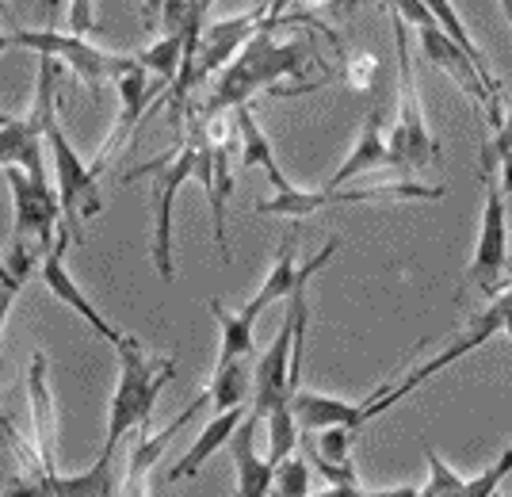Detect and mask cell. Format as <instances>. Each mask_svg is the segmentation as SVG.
<instances>
[{"label":"cell","instance_id":"cell-1","mask_svg":"<svg viewBox=\"0 0 512 497\" xmlns=\"http://www.w3.org/2000/svg\"><path fill=\"white\" fill-rule=\"evenodd\" d=\"M291 4H276V16L268 20V27L256 35L253 43L245 46L241 54H237L234 62L222 69V77L214 81V92L203 100V104H195L192 115L195 123H211L218 115H230L237 108H249V100H253L256 92H276V81L283 77H299L306 73L302 65L310 58V50L306 43H279L276 39V27L283 23H299V20H314V16H299V12H287ZM188 134V130H184Z\"/></svg>","mask_w":512,"mask_h":497},{"label":"cell","instance_id":"cell-2","mask_svg":"<svg viewBox=\"0 0 512 497\" xmlns=\"http://www.w3.org/2000/svg\"><path fill=\"white\" fill-rule=\"evenodd\" d=\"M115 356H119V383L111 394L104 452H100L107 459L115 455L119 440H127L130 433H150L153 406L176 375V356H157L130 333L115 345Z\"/></svg>","mask_w":512,"mask_h":497},{"label":"cell","instance_id":"cell-3","mask_svg":"<svg viewBox=\"0 0 512 497\" xmlns=\"http://www.w3.org/2000/svg\"><path fill=\"white\" fill-rule=\"evenodd\" d=\"M394 31V54H398V115L390 127V150L398 157V169H428L440 161V142L428 130L425 108H421V85H417V62H413V43H409L406 20L394 12V4H383Z\"/></svg>","mask_w":512,"mask_h":497},{"label":"cell","instance_id":"cell-4","mask_svg":"<svg viewBox=\"0 0 512 497\" xmlns=\"http://www.w3.org/2000/svg\"><path fill=\"white\" fill-rule=\"evenodd\" d=\"M482 184H486V199H482V218H478V245H474V257L467 264V276H463V291H482L486 299H497L505 287H509V199L501 192V180H497V153L486 142L482 146Z\"/></svg>","mask_w":512,"mask_h":497},{"label":"cell","instance_id":"cell-5","mask_svg":"<svg viewBox=\"0 0 512 497\" xmlns=\"http://www.w3.org/2000/svg\"><path fill=\"white\" fill-rule=\"evenodd\" d=\"M35 50L39 58H54L65 69H73L77 81L88 88H100L104 81H123L130 69H138L134 54H111L104 46L77 39V35H58V31H31V27H8L4 50Z\"/></svg>","mask_w":512,"mask_h":497},{"label":"cell","instance_id":"cell-6","mask_svg":"<svg viewBox=\"0 0 512 497\" xmlns=\"http://www.w3.org/2000/svg\"><path fill=\"white\" fill-rule=\"evenodd\" d=\"M394 12L406 20V27H413V31H417L425 62L432 65V69H440V73H448L451 81H455V85L463 88L470 100L482 108V115H486L490 130L497 134V130H501V123H505V108H501V100H497L490 88H486V81L478 77V69L470 65L467 54H463V50H459V46L451 43L448 35L440 31V23L432 20L428 4H417V0H402V4H394Z\"/></svg>","mask_w":512,"mask_h":497},{"label":"cell","instance_id":"cell-7","mask_svg":"<svg viewBox=\"0 0 512 497\" xmlns=\"http://www.w3.org/2000/svg\"><path fill=\"white\" fill-rule=\"evenodd\" d=\"M444 184H417V180H394V184H375V188H356V192H325V188H291L272 199L256 203V215L272 218H310L325 207H348V203H436L444 199Z\"/></svg>","mask_w":512,"mask_h":497},{"label":"cell","instance_id":"cell-8","mask_svg":"<svg viewBox=\"0 0 512 497\" xmlns=\"http://www.w3.org/2000/svg\"><path fill=\"white\" fill-rule=\"evenodd\" d=\"M46 146H50V161H54V180H58V199H62L65 230L73 234V241H85V222L100 215V192L96 180L100 169L85 161L77 146L65 138V127L58 119V108L46 115Z\"/></svg>","mask_w":512,"mask_h":497},{"label":"cell","instance_id":"cell-9","mask_svg":"<svg viewBox=\"0 0 512 497\" xmlns=\"http://www.w3.org/2000/svg\"><path fill=\"white\" fill-rule=\"evenodd\" d=\"M142 176H153V192H157V207H153V268H157V276L165 283L176 280V245H172V203H176V195L180 188L195 180V146L192 142H184V150L180 153H161V157H153L146 165H138V169H130L123 180L134 184V180H142Z\"/></svg>","mask_w":512,"mask_h":497},{"label":"cell","instance_id":"cell-10","mask_svg":"<svg viewBox=\"0 0 512 497\" xmlns=\"http://www.w3.org/2000/svg\"><path fill=\"white\" fill-rule=\"evenodd\" d=\"M4 184H8V199H12V234L8 238L27 241V245L50 253L65 226L58 192L50 188V180H35L16 165H4Z\"/></svg>","mask_w":512,"mask_h":497},{"label":"cell","instance_id":"cell-11","mask_svg":"<svg viewBox=\"0 0 512 497\" xmlns=\"http://www.w3.org/2000/svg\"><path fill=\"white\" fill-rule=\"evenodd\" d=\"M272 16H276V4H253V8L241 12V16L211 23V27L203 31V39H199V50H195V62H192L195 88L207 85V77L222 73L226 65L234 62L237 54H241V50L268 27Z\"/></svg>","mask_w":512,"mask_h":497},{"label":"cell","instance_id":"cell-12","mask_svg":"<svg viewBox=\"0 0 512 497\" xmlns=\"http://www.w3.org/2000/svg\"><path fill=\"white\" fill-rule=\"evenodd\" d=\"M390 383L375 387L363 402H344V398H329V394H318V390H295L291 410H295V421H299V429L306 436L325 433V429H356L360 433L367 425V406L379 402V394H386Z\"/></svg>","mask_w":512,"mask_h":497},{"label":"cell","instance_id":"cell-13","mask_svg":"<svg viewBox=\"0 0 512 497\" xmlns=\"http://www.w3.org/2000/svg\"><path fill=\"white\" fill-rule=\"evenodd\" d=\"M69 245H73V234H69V230L62 226V234H58V245L50 249V257H43V283H46V291H50L58 303L69 306L73 314H81V318H85V322L92 325L100 337H104L107 345H119L127 333H123L119 325L107 322L104 314H100V306L92 303L85 291H81V283L69 276V268H65V249H69Z\"/></svg>","mask_w":512,"mask_h":497},{"label":"cell","instance_id":"cell-14","mask_svg":"<svg viewBox=\"0 0 512 497\" xmlns=\"http://www.w3.org/2000/svg\"><path fill=\"white\" fill-rule=\"evenodd\" d=\"M203 406H211L207 390H199L192 402H188V410L180 413V417H172L161 433L138 436V444H134V452H130V459H127V471L119 478V497H150V475H153V467H157V459L165 455V448L172 444V436L180 433Z\"/></svg>","mask_w":512,"mask_h":497},{"label":"cell","instance_id":"cell-15","mask_svg":"<svg viewBox=\"0 0 512 497\" xmlns=\"http://www.w3.org/2000/svg\"><path fill=\"white\" fill-rule=\"evenodd\" d=\"M27 402H31V433H35V455L43 475H62L54 463V440H58V421H54V394L46 387V352H31L27 364Z\"/></svg>","mask_w":512,"mask_h":497},{"label":"cell","instance_id":"cell-16","mask_svg":"<svg viewBox=\"0 0 512 497\" xmlns=\"http://www.w3.org/2000/svg\"><path fill=\"white\" fill-rule=\"evenodd\" d=\"M115 96H119V119H115V127H111V134L104 138V146H100V153L92 157V165L104 173L107 161H111V153H119L123 146H127V138L134 134V127L146 119V104H150L153 96H157V88L150 85V73L142 69V62H138V69H130L127 77L115 85Z\"/></svg>","mask_w":512,"mask_h":497},{"label":"cell","instance_id":"cell-17","mask_svg":"<svg viewBox=\"0 0 512 497\" xmlns=\"http://www.w3.org/2000/svg\"><path fill=\"white\" fill-rule=\"evenodd\" d=\"M383 108H371L367 111V119H363L360 127V138H356V146L348 150V157L341 161V169L329 176V184H325V192H341L348 180H356L360 173H375V169H398V157L390 150V142L383 138Z\"/></svg>","mask_w":512,"mask_h":497},{"label":"cell","instance_id":"cell-18","mask_svg":"<svg viewBox=\"0 0 512 497\" xmlns=\"http://www.w3.org/2000/svg\"><path fill=\"white\" fill-rule=\"evenodd\" d=\"M256 429H260V417H245L241 429L230 440V455H234V494L237 497H268L272 494V482H276V467L268 459H260L256 452Z\"/></svg>","mask_w":512,"mask_h":497},{"label":"cell","instance_id":"cell-19","mask_svg":"<svg viewBox=\"0 0 512 497\" xmlns=\"http://www.w3.org/2000/svg\"><path fill=\"white\" fill-rule=\"evenodd\" d=\"M230 115H234V123H237V142H241V150H237L241 169H264V173H268V184H272V192L276 195L291 192L295 184H291L287 173L279 169L276 150H272L268 134L260 130V123H256L253 108H237V111H230Z\"/></svg>","mask_w":512,"mask_h":497},{"label":"cell","instance_id":"cell-20","mask_svg":"<svg viewBox=\"0 0 512 497\" xmlns=\"http://www.w3.org/2000/svg\"><path fill=\"white\" fill-rule=\"evenodd\" d=\"M253 410H230V413H214V421L203 429V433L195 436V444L188 452L176 459V467L169 471V482H184V478H195L203 467H207V459H211L218 448H226L234 433L241 429V421L249 417Z\"/></svg>","mask_w":512,"mask_h":497},{"label":"cell","instance_id":"cell-21","mask_svg":"<svg viewBox=\"0 0 512 497\" xmlns=\"http://www.w3.org/2000/svg\"><path fill=\"white\" fill-rule=\"evenodd\" d=\"M295 245H299V234H295V230L279 241L272 272L264 276V283H260V291H256L253 299L241 306L249 318H260L272 303H287V299H291V291H295V283H299V268H302L299 260H295Z\"/></svg>","mask_w":512,"mask_h":497},{"label":"cell","instance_id":"cell-22","mask_svg":"<svg viewBox=\"0 0 512 497\" xmlns=\"http://www.w3.org/2000/svg\"><path fill=\"white\" fill-rule=\"evenodd\" d=\"M211 314L218 318L222 325V348H218V360H214V371L230 368V364H241V360H249L256 352V318H249L245 310H230L226 303H218L211 299Z\"/></svg>","mask_w":512,"mask_h":497},{"label":"cell","instance_id":"cell-23","mask_svg":"<svg viewBox=\"0 0 512 497\" xmlns=\"http://www.w3.org/2000/svg\"><path fill=\"white\" fill-rule=\"evenodd\" d=\"M425 4H428V12H432V20L440 23V31H444L451 43L467 54L470 65L478 69V77L486 81V88L501 100V81H497V73H493L490 58H486V50H478V46H474V39H470L463 20H459V12H455V4H448V0H425Z\"/></svg>","mask_w":512,"mask_h":497},{"label":"cell","instance_id":"cell-24","mask_svg":"<svg viewBox=\"0 0 512 497\" xmlns=\"http://www.w3.org/2000/svg\"><path fill=\"white\" fill-rule=\"evenodd\" d=\"M253 387L256 375L249 371V364H230L222 371H211V383H207V398H211L214 413H230V410H253Z\"/></svg>","mask_w":512,"mask_h":497},{"label":"cell","instance_id":"cell-25","mask_svg":"<svg viewBox=\"0 0 512 497\" xmlns=\"http://www.w3.org/2000/svg\"><path fill=\"white\" fill-rule=\"evenodd\" d=\"M260 425H268V463L279 467V463H287L291 455H299V440H302V429L299 421H295V410H291V402L287 406H279L272 410Z\"/></svg>","mask_w":512,"mask_h":497},{"label":"cell","instance_id":"cell-26","mask_svg":"<svg viewBox=\"0 0 512 497\" xmlns=\"http://www.w3.org/2000/svg\"><path fill=\"white\" fill-rule=\"evenodd\" d=\"M421 452H425V459H428V482L421 486V497H463L467 478L459 475V471H451L432 444H425Z\"/></svg>","mask_w":512,"mask_h":497},{"label":"cell","instance_id":"cell-27","mask_svg":"<svg viewBox=\"0 0 512 497\" xmlns=\"http://www.w3.org/2000/svg\"><path fill=\"white\" fill-rule=\"evenodd\" d=\"M268 497H310V463L302 455H291L287 463H279Z\"/></svg>","mask_w":512,"mask_h":497},{"label":"cell","instance_id":"cell-28","mask_svg":"<svg viewBox=\"0 0 512 497\" xmlns=\"http://www.w3.org/2000/svg\"><path fill=\"white\" fill-rule=\"evenodd\" d=\"M509 475H512V444L497 455V459H493L482 475L467 478V490H463V497H493V494H497V486H501Z\"/></svg>","mask_w":512,"mask_h":497},{"label":"cell","instance_id":"cell-29","mask_svg":"<svg viewBox=\"0 0 512 497\" xmlns=\"http://www.w3.org/2000/svg\"><path fill=\"white\" fill-rule=\"evenodd\" d=\"M344 81L356 88V92H367L371 88V81H375V73H379V62L371 58V54H344Z\"/></svg>","mask_w":512,"mask_h":497},{"label":"cell","instance_id":"cell-30","mask_svg":"<svg viewBox=\"0 0 512 497\" xmlns=\"http://www.w3.org/2000/svg\"><path fill=\"white\" fill-rule=\"evenodd\" d=\"M92 8L96 4H88V0H73L69 4V35L88 39V31H92Z\"/></svg>","mask_w":512,"mask_h":497},{"label":"cell","instance_id":"cell-31","mask_svg":"<svg viewBox=\"0 0 512 497\" xmlns=\"http://www.w3.org/2000/svg\"><path fill=\"white\" fill-rule=\"evenodd\" d=\"M497 8H501V16H505V20H509V27H512V0H501Z\"/></svg>","mask_w":512,"mask_h":497},{"label":"cell","instance_id":"cell-32","mask_svg":"<svg viewBox=\"0 0 512 497\" xmlns=\"http://www.w3.org/2000/svg\"><path fill=\"white\" fill-rule=\"evenodd\" d=\"M493 497H497V494H493Z\"/></svg>","mask_w":512,"mask_h":497}]
</instances>
